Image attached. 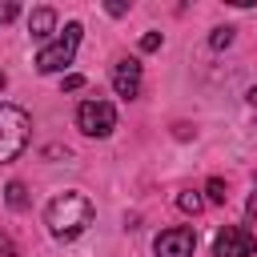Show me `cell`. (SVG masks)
Here are the masks:
<instances>
[{
	"instance_id": "cell-1",
	"label": "cell",
	"mask_w": 257,
	"mask_h": 257,
	"mask_svg": "<svg viewBox=\"0 0 257 257\" xmlns=\"http://www.w3.org/2000/svg\"><path fill=\"white\" fill-rule=\"evenodd\" d=\"M92 201L84 197V193H76V189H68V193H60V197H52L48 201V209H44V225H48V233L56 237V241H76L88 225H92Z\"/></svg>"
},
{
	"instance_id": "cell-2",
	"label": "cell",
	"mask_w": 257,
	"mask_h": 257,
	"mask_svg": "<svg viewBox=\"0 0 257 257\" xmlns=\"http://www.w3.org/2000/svg\"><path fill=\"white\" fill-rule=\"evenodd\" d=\"M32 137V116L16 104H0V165H12Z\"/></svg>"
},
{
	"instance_id": "cell-3",
	"label": "cell",
	"mask_w": 257,
	"mask_h": 257,
	"mask_svg": "<svg viewBox=\"0 0 257 257\" xmlns=\"http://www.w3.org/2000/svg\"><path fill=\"white\" fill-rule=\"evenodd\" d=\"M80 32H84V28H80L76 20H68V24H64V32H60L52 44H44V48L36 52V72H44V76H48V72H60L64 64H72L76 44H80Z\"/></svg>"
},
{
	"instance_id": "cell-4",
	"label": "cell",
	"mask_w": 257,
	"mask_h": 257,
	"mask_svg": "<svg viewBox=\"0 0 257 257\" xmlns=\"http://www.w3.org/2000/svg\"><path fill=\"white\" fill-rule=\"evenodd\" d=\"M76 128H80L84 137H108V133L116 128V108H112L108 100H100V96L80 100V108H76Z\"/></svg>"
},
{
	"instance_id": "cell-5",
	"label": "cell",
	"mask_w": 257,
	"mask_h": 257,
	"mask_svg": "<svg viewBox=\"0 0 257 257\" xmlns=\"http://www.w3.org/2000/svg\"><path fill=\"white\" fill-rule=\"evenodd\" d=\"M213 257H257V237L245 225H225L213 237Z\"/></svg>"
},
{
	"instance_id": "cell-6",
	"label": "cell",
	"mask_w": 257,
	"mask_h": 257,
	"mask_svg": "<svg viewBox=\"0 0 257 257\" xmlns=\"http://www.w3.org/2000/svg\"><path fill=\"white\" fill-rule=\"evenodd\" d=\"M193 249H197V233L189 225H173V229H165L153 241V253L157 257H193Z\"/></svg>"
},
{
	"instance_id": "cell-7",
	"label": "cell",
	"mask_w": 257,
	"mask_h": 257,
	"mask_svg": "<svg viewBox=\"0 0 257 257\" xmlns=\"http://www.w3.org/2000/svg\"><path fill=\"white\" fill-rule=\"evenodd\" d=\"M112 88H116V96L133 100V96L141 92V60H133V56L116 60V64H112Z\"/></svg>"
},
{
	"instance_id": "cell-8",
	"label": "cell",
	"mask_w": 257,
	"mask_h": 257,
	"mask_svg": "<svg viewBox=\"0 0 257 257\" xmlns=\"http://www.w3.org/2000/svg\"><path fill=\"white\" fill-rule=\"evenodd\" d=\"M28 32H32V40H48V36L56 32V12H52V8H32Z\"/></svg>"
},
{
	"instance_id": "cell-9",
	"label": "cell",
	"mask_w": 257,
	"mask_h": 257,
	"mask_svg": "<svg viewBox=\"0 0 257 257\" xmlns=\"http://www.w3.org/2000/svg\"><path fill=\"white\" fill-rule=\"evenodd\" d=\"M177 209H181V213H193V217H197V213L205 209V197H201V193H193V189H185V193H177Z\"/></svg>"
},
{
	"instance_id": "cell-10",
	"label": "cell",
	"mask_w": 257,
	"mask_h": 257,
	"mask_svg": "<svg viewBox=\"0 0 257 257\" xmlns=\"http://www.w3.org/2000/svg\"><path fill=\"white\" fill-rule=\"evenodd\" d=\"M4 201H8V209H28V189H24L20 181H12V185L4 189Z\"/></svg>"
},
{
	"instance_id": "cell-11",
	"label": "cell",
	"mask_w": 257,
	"mask_h": 257,
	"mask_svg": "<svg viewBox=\"0 0 257 257\" xmlns=\"http://www.w3.org/2000/svg\"><path fill=\"white\" fill-rule=\"evenodd\" d=\"M205 193H209V201H213V205H225V197H229V193H225V181H221V177H209Z\"/></svg>"
},
{
	"instance_id": "cell-12",
	"label": "cell",
	"mask_w": 257,
	"mask_h": 257,
	"mask_svg": "<svg viewBox=\"0 0 257 257\" xmlns=\"http://www.w3.org/2000/svg\"><path fill=\"white\" fill-rule=\"evenodd\" d=\"M209 44H213L217 52H221V48H229V44H233V28H217V32L209 36Z\"/></svg>"
},
{
	"instance_id": "cell-13",
	"label": "cell",
	"mask_w": 257,
	"mask_h": 257,
	"mask_svg": "<svg viewBox=\"0 0 257 257\" xmlns=\"http://www.w3.org/2000/svg\"><path fill=\"white\" fill-rule=\"evenodd\" d=\"M161 48V32H145L141 36V52H157Z\"/></svg>"
},
{
	"instance_id": "cell-14",
	"label": "cell",
	"mask_w": 257,
	"mask_h": 257,
	"mask_svg": "<svg viewBox=\"0 0 257 257\" xmlns=\"http://www.w3.org/2000/svg\"><path fill=\"white\" fill-rule=\"evenodd\" d=\"M16 16H20V8H16L12 0H4V4H0V24H8V20H16Z\"/></svg>"
},
{
	"instance_id": "cell-15",
	"label": "cell",
	"mask_w": 257,
	"mask_h": 257,
	"mask_svg": "<svg viewBox=\"0 0 257 257\" xmlns=\"http://www.w3.org/2000/svg\"><path fill=\"white\" fill-rule=\"evenodd\" d=\"M60 88H64V92H76V88H84V76H76V72H72V76H64V80H60Z\"/></svg>"
},
{
	"instance_id": "cell-16",
	"label": "cell",
	"mask_w": 257,
	"mask_h": 257,
	"mask_svg": "<svg viewBox=\"0 0 257 257\" xmlns=\"http://www.w3.org/2000/svg\"><path fill=\"white\" fill-rule=\"evenodd\" d=\"M0 253H4V257H20V249L12 245V237H8V233H0Z\"/></svg>"
},
{
	"instance_id": "cell-17",
	"label": "cell",
	"mask_w": 257,
	"mask_h": 257,
	"mask_svg": "<svg viewBox=\"0 0 257 257\" xmlns=\"http://www.w3.org/2000/svg\"><path fill=\"white\" fill-rule=\"evenodd\" d=\"M249 217H257V177H253V193H249V205H245Z\"/></svg>"
},
{
	"instance_id": "cell-18",
	"label": "cell",
	"mask_w": 257,
	"mask_h": 257,
	"mask_svg": "<svg viewBox=\"0 0 257 257\" xmlns=\"http://www.w3.org/2000/svg\"><path fill=\"white\" fill-rule=\"evenodd\" d=\"M245 100H249V104H257V84H253V88L245 92Z\"/></svg>"
},
{
	"instance_id": "cell-19",
	"label": "cell",
	"mask_w": 257,
	"mask_h": 257,
	"mask_svg": "<svg viewBox=\"0 0 257 257\" xmlns=\"http://www.w3.org/2000/svg\"><path fill=\"white\" fill-rule=\"evenodd\" d=\"M4 84H8V76H4V72H0V92H4Z\"/></svg>"
}]
</instances>
